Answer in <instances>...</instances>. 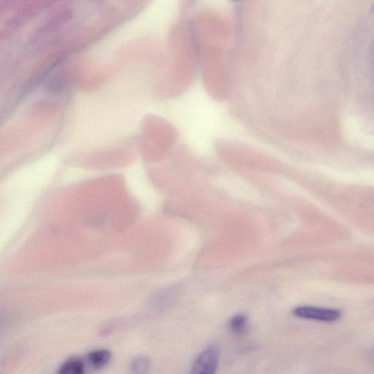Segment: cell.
<instances>
[{"instance_id": "2", "label": "cell", "mask_w": 374, "mask_h": 374, "mask_svg": "<svg viewBox=\"0 0 374 374\" xmlns=\"http://www.w3.org/2000/svg\"><path fill=\"white\" fill-rule=\"evenodd\" d=\"M294 315L301 319L324 322L337 321L342 316L341 311L337 309L309 306L296 307Z\"/></svg>"}, {"instance_id": "3", "label": "cell", "mask_w": 374, "mask_h": 374, "mask_svg": "<svg viewBox=\"0 0 374 374\" xmlns=\"http://www.w3.org/2000/svg\"><path fill=\"white\" fill-rule=\"evenodd\" d=\"M112 359V353L107 349H94L88 353L86 360L94 370L107 367Z\"/></svg>"}, {"instance_id": "1", "label": "cell", "mask_w": 374, "mask_h": 374, "mask_svg": "<svg viewBox=\"0 0 374 374\" xmlns=\"http://www.w3.org/2000/svg\"><path fill=\"white\" fill-rule=\"evenodd\" d=\"M220 359V349L211 345L202 351L195 359L191 374H216Z\"/></svg>"}, {"instance_id": "6", "label": "cell", "mask_w": 374, "mask_h": 374, "mask_svg": "<svg viewBox=\"0 0 374 374\" xmlns=\"http://www.w3.org/2000/svg\"><path fill=\"white\" fill-rule=\"evenodd\" d=\"M228 326H229L233 334L237 336H242L247 330V318L242 314L236 315L231 318Z\"/></svg>"}, {"instance_id": "4", "label": "cell", "mask_w": 374, "mask_h": 374, "mask_svg": "<svg viewBox=\"0 0 374 374\" xmlns=\"http://www.w3.org/2000/svg\"><path fill=\"white\" fill-rule=\"evenodd\" d=\"M87 368L84 361L80 358H71L62 363L56 374H86Z\"/></svg>"}, {"instance_id": "5", "label": "cell", "mask_w": 374, "mask_h": 374, "mask_svg": "<svg viewBox=\"0 0 374 374\" xmlns=\"http://www.w3.org/2000/svg\"><path fill=\"white\" fill-rule=\"evenodd\" d=\"M152 368V361L145 356L135 357L130 363V374H149Z\"/></svg>"}]
</instances>
